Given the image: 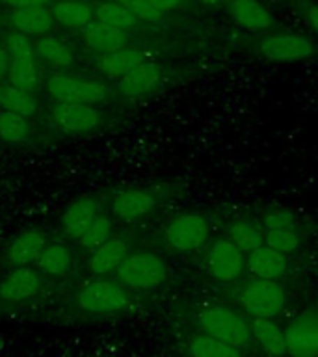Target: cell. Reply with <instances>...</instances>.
Wrapping results in <instances>:
<instances>
[{"mask_svg": "<svg viewBox=\"0 0 318 357\" xmlns=\"http://www.w3.org/2000/svg\"><path fill=\"white\" fill-rule=\"evenodd\" d=\"M36 47V54L45 60L47 63L54 67H69L73 63V50L67 43H63L61 39L54 38V36H47V38H41L38 43L33 45Z\"/></svg>", "mask_w": 318, "mask_h": 357, "instance_id": "cell-27", "label": "cell"}, {"mask_svg": "<svg viewBox=\"0 0 318 357\" xmlns=\"http://www.w3.org/2000/svg\"><path fill=\"white\" fill-rule=\"evenodd\" d=\"M229 13L240 26L251 32H261L272 26V15L259 0H231Z\"/></svg>", "mask_w": 318, "mask_h": 357, "instance_id": "cell-17", "label": "cell"}, {"mask_svg": "<svg viewBox=\"0 0 318 357\" xmlns=\"http://www.w3.org/2000/svg\"><path fill=\"white\" fill-rule=\"evenodd\" d=\"M245 268L257 279L278 281L287 272V255L279 253L278 250H273L270 245L262 244L248 253V257H245Z\"/></svg>", "mask_w": 318, "mask_h": 357, "instance_id": "cell-12", "label": "cell"}, {"mask_svg": "<svg viewBox=\"0 0 318 357\" xmlns=\"http://www.w3.org/2000/svg\"><path fill=\"white\" fill-rule=\"evenodd\" d=\"M128 305V294L123 287L110 281H93L78 292V307L86 312L110 314Z\"/></svg>", "mask_w": 318, "mask_h": 357, "instance_id": "cell-6", "label": "cell"}, {"mask_svg": "<svg viewBox=\"0 0 318 357\" xmlns=\"http://www.w3.org/2000/svg\"><path fill=\"white\" fill-rule=\"evenodd\" d=\"M97 201L93 197H80V199L73 201L71 205L67 206V211L63 212L61 218V225L66 229V233L69 236L80 238L84 231L93 223L97 218Z\"/></svg>", "mask_w": 318, "mask_h": 357, "instance_id": "cell-19", "label": "cell"}, {"mask_svg": "<svg viewBox=\"0 0 318 357\" xmlns=\"http://www.w3.org/2000/svg\"><path fill=\"white\" fill-rule=\"evenodd\" d=\"M162 67L155 61H144L142 66L119 78V91L127 97H139L160 82Z\"/></svg>", "mask_w": 318, "mask_h": 357, "instance_id": "cell-16", "label": "cell"}, {"mask_svg": "<svg viewBox=\"0 0 318 357\" xmlns=\"http://www.w3.org/2000/svg\"><path fill=\"white\" fill-rule=\"evenodd\" d=\"M227 236L244 253H250L255 248L264 244V233L257 225H253L250 222H244V220L231 223L227 227Z\"/></svg>", "mask_w": 318, "mask_h": 357, "instance_id": "cell-28", "label": "cell"}, {"mask_svg": "<svg viewBox=\"0 0 318 357\" xmlns=\"http://www.w3.org/2000/svg\"><path fill=\"white\" fill-rule=\"evenodd\" d=\"M41 289V278L36 270L19 266L0 283V298L6 301H26Z\"/></svg>", "mask_w": 318, "mask_h": 357, "instance_id": "cell-13", "label": "cell"}, {"mask_svg": "<svg viewBox=\"0 0 318 357\" xmlns=\"http://www.w3.org/2000/svg\"><path fill=\"white\" fill-rule=\"evenodd\" d=\"M0 105L4 106V110L15 112L24 117H30L36 112V99L32 91L11 82L0 84Z\"/></svg>", "mask_w": 318, "mask_h": 357, "instance_id": "cell-25", "label": "cell"}, {"mask_svg": "<svg viewBox=\"0 0 318 357\" xmlns=\"http://www.w3.org/2000/svg\"><path fill=\"white\" fill-rule=\"evenodd\" d=\"M145 61V54L138 49L123 47L114 52H106L100 56L99 69L110 78H121Z\"/></svg>", "mask_w": 318, "mask_h": 357, "instance_id": "cell-21", "label": "cell"}, {"mask_svg": "<svg viewBox=\"0 0 318 357\" xmlns=\"http://www.w3.org/2000/svg\"><path fill=\"white\" fill-rule=\"evenodd\" d=\"M95 15L100 22L117 28V30H125V32L136 26V22H138V19L119 2H103L95 11Z\"/></svg>", "mask_w": 318, "mask_h": 357, "instance_id": "cell-30", "label": "cell"}, {"mask_svg": "<svg viewBox=\"0 0 318 357\" xmlns=\"http://www.w3.org/2000/svg\"><path fill=\"white\" fill-rule=\"evenodd\" d=\"M117 275L127 287L149 290L160 287L167 278V264L162 257L151 251H138L128 255L117 268Z\"/></svg>", "mask_w": 318, "mask_h": 357, "instance_id": "cell-1", "label": "cell"}, {"mask_svg": "<svg viewBox=\"0 0 318 357\" xmlns=\"http://www.w3.org/2000/svg\"><path fill=\"white\" fill-rule=\"evenodd\" d=\"M244 266V251L229 238L216 240L206 253L209 272H211L212 278L223 281V283H231L234 279H238Z\"/></svg>", "mask_w": 318, "mask_h": 357, "instance_id": "cell-8", "label": "cell"}, {"mask_svg": "<svg viewBox=\"0 0 318 357\" xmlns=\"http://www.w3.org/2000/svg\"><path fill=\"white\" fill-rule=\"evenodd\" d=\"M49 93L60 102L73 105H97L108 97V89L97 80L56 75L47 82Z\"/></svg>", "mask_w": 318, "mask_h": 357, "instance_id": "cell-4", "label": "cell"}, {"mask_svg": "<svg viewBox=\"0 0 318 357\" xmlns=\"http://www.w3.org/2000/svg\"><path fill=\"white\" fill-rule=\"evenodd\" d=\"M199 324L206 335L236 346L240 350L253 339L250 324L227 307H209L199 314Z\"/></svg>", "mask_w": 318, "mask_h": 357, "instance_id": "cell-2", "label": "cell"}, {"mask_svg": "<svg viewBox=\"0 0 318 357\" xmlns=\"http://www.w3.org/2000/svg\"><path fill=\"white\" fill-rule=\"evenodd\" d=\"M128 257V245L123 238H108L105 244L95 248L89 259V268L99 275L110 273L121 266V262Z\"/></svg>", "mask_w": 318, "mask_h": 357, "instance_id": "cell-20", "label": "cell"}, {"mask_svg": "<svg viewBox=\"0 0 318 357\" xmlns=\"http://www.w3.org/2000/svg\"><path fill=\"white\" fill-rule=\"evenodd\" d=\"M54 21L67 28H86L93 19V10L82 0H61L52 8Z\"/></svg>", "mask_w": 318, "mask_h": 357, "instance_id": "cell-24", "label": "cell"}, {"mask_svg": "<svg viewBox=\"0 0 318 357\" xmlns=\"http://www.w3.org/2000/svg\"><path fill=\"white\" fill-rule=\"evenodd\" d=\"M26 117L15 112H0V139L6 144H22L28 138Z\"/></svg>", "mask_w": 318, "mask_h": 357, "instance_id": "cell-31", "label": "cell"}, {"mask_svg": "<svg viewBox=\"0 0 318 357\" xmlns=\"http://www.w3.org/2000/svg\"><path fill=\"white\" fill-rule=\"evenodd\" d=\"M123 4L138 21L158 22L162 19V11H158L149 0H117Z\"/></svg>", "mask_w": 318, "mask_h": 357, "instance_id": "cell-34", "label": "cell"}, {"mask_svg": "<svg viewBox=\"0 0 318 357\" xmlns=\"http://www.w3.org/2000/svg\"><path fill=\"white\" fill-rule=\"evenodd\" d=\"M82 36L84 41L91 49L99 50L103 54L123 49L128 43V36L125 30H117V28L108 26L100 21L89 22L88 26L82 28Z\"/></svg>", "mask_w": 318, "mask_h": 357, "instance_id": "cell-18", "label": "cell"}, {"mask_svg": "<svg viewBox=\"0 0 318 357\" xmlns=\"http://www.w3.org/2000/svg\"><path fill=\"white\" fill-rule=\"evenodd\" d=\"M238 300L253 318H273L283 311L287 294L278 281L255 279L242 289Z\"/></svg>", "mask_w": 318, "mask_h": 357, "instance_id": "cell-3", "label": "cell"}, {"mask_svg": "<svg viewBox=\"0 0 318 357\" xmlns=\"http://www.w3.org/2000/svg\"><path fill=\"white\" fill-rule=\"evenodd\" d=\"M264 244L278 250L283 255H290L300 248V234L296 227L268 229L264 231Z\"/></svg>", "mask_w": 318, "mask_h": 357, "instance_id": "cell-32", "label": "cell"}, {"mask_svg": "<svg viewBox=\"0 0 318 357\" xmlns=\"http://www.w3.org/2000/svg\"><path fill=\"white\" fill-rule=\"evenodd\" d=\"M149 2H151V4H153V6H155L156 10L162 11V13H164V11L175 10V8H177V6L181 4L183 0H149Z\"/></svg>", "mask_w": 318, "mask_h": 357, "instance_id": "cell-37", "label": "cell"}, {"mask_svg": "<svg viewBox=\"0 0 318 357\" xmlns=\"http://www.w3.org/2000/svg\"><path fill=\"white\" fill-rule=\"evenodd\" d=\"M262 227H264V231H268V229L298 227V225H296V218L292 212L278 208V211H270L266 216H264V220H262Z\"/></svg>", "mask_w": 318, "mask_h": 357, "instance_id": "cell-35", "label": "cell"}, {"mask_svg": "<svg viewBox=\"0 0 318 357\" xmlns=\"http://www.w3.org/2000/svg\"><path fill=\"white\" fill-rule=\"evenodd\" d=\"M315 317H317V320H318V298H317V311H315Z\"/></svg>", "mask_w": 318, "mask_h": 357, "instance_id": "cell-41", "label": "cell"}, {"mask_svg": "<svg viewBox=\"0 0 318 357\" xmlns=\"http://www.w3.org/2000/svg\"><path fill=\"white\" fill-rule=\"evenodd\" d=\"M261 54L270 61H301L315 54V45L309 38L300 33H273L259 45Z\"/></svg>", "mask_w": 318, "mask_h": 357, "instance_id": "cell-7", "label": "cell"}, {"mask_svg": "<svg viewBox=\"0 0 318 357\" xmlns=\"http://www.w3.org/2000/svg\"><path fill=\"white\" fill-rule=\"evenodd\" d=\"M8 50H10V82L24 89H33L38 84V66L33 58V45L26 33L15 32L8 36Z\"/></svg>", "mask_w": 318, "mask_h": 357, "instance_id": "cell-5", "label": "cell"}, {"mask_svg": "<svg viewBox=\"0 0 318 357\" xmlns=\"http://www.w3.org/2000/svg\"><path fill=\"white\" fill-rule=\"evenodd\" d=\"M307 21H309L312 30L318 33V4H312L307 8Z\"/></svg>", "mask_w": 318, "mask_h": 357, "instance_id": "cell-38", "label": "cell"}, {"mask_svg": "<svg viewBox=\"0 0 318 357\" xmlns=\"http://www.w3.org/2000/svg\"><path fill=\"white\" fill-rule=\"evenodd\" d=\"M190 357H242L240 348L211 337V335H195L188 346Z\"/></svg>", "mask_w": 318, "mask_h": 357, "instance_id": "cell-26", "label": "cell"}, {"mask_svg": "<svg viewBox=\"0 0 318 357\" xmlns=\"http://www.w3.org/2000/svg\"><path fill=\"white\" fill-rule=\"evenodd\" d=\"M201 2H205V4L209 6H218V4H222L223 0H201Z\"/></svg>", "mask_w": 318, "mask_h": 357, "instance_id": "cell-40", "label": "cell"}, {"mask_svg": "<svg viewBox=\"0 0 318 357\" xmlns=\"http://www.w3.org/2000/svg\"><path fill=\"white\" fill-rule=\"evenodd\" d=\"M287 333V351L292 357L318 356V320L315 312L290 324Z\"/></svg>", "mask_w": 318, "mask_h": 357, "instance_id": "cell-11", "label": "cell"}, {"mask_svg": "<svg viewBox=\"0 0 318 357\" xmlns=\"http://www.w3.org/2000/svg\"><path fill=\"white\" fill-rule=\"evenodd\" d=\"M52 119L58 128L69 134H86L99 127L100 114L91 105L61 102L52 110Z\"/></svg>", "mask_w": 318, "mask_h": 357, "instance_id": "cell-10", "label": "cell"}, {"mask_svg": "<svg viewBox=\"0 0 318 357\" xmlns=\"http://www.w3.org/2000/svg\"><path fill=\"white\" fill-rule=\"evenodd\" d=\"M8 71H10V56L0 47V80L8 75Z\"/></svg>", "mask_w": 318, "mask_h": 357, "instance_id": "cell-39", "label": "cell"}, {"mask_svg": "<svg viewBox=\"0 0 318 357\" xmlns=\"http://www.w3.org/2000/svg\"><path fill=\"white\" fill-rule=\"evenodd\" d=\"M71 253L60 244L45 245L38 257V266L49 275H63L71 268Z\"/></svg>", "mask_w": 318, "mask_h": 357, "instance_id": "cell-29", "label": "cell"}, {"mask_svg": "<svg viewBox=\"0 0 318 357\" xmlns=\"http://www.w3.org/2000/svg\"><path fill=\"white\" fill-rule=\"evenodd\" d=\"M155 197L144 190H121L112 199V211L117 218L134 222L147 216L155 208Z\"/></svg>", "mask_w": 318, "mask_h": 357, "instance_id": "cell-14", "label": "cell"}, {"mask_svg": "<svg viewBox=\"0 0 318 357\" xmlns=\"http://www.w3.org/2000/svg\"><path fill=\"white\" fill-rule=\"evenodd\" d=\"M4 4L11 6V8H32V6H47L50 4L52 0H0Z\"/></svg>", "mask_w": 318, "mask_h": 357, "instance_id": "cell-36", "label": "cell"}, {"mask_svg": "<svg viewBox=\"0 0 318 357\" xmlns=\"http://www.w3.org/2000/svg\"><path fill=\"white\" fill-rule=\"evenodd\" d=\"M110 236L112 222L105 216H97L93 220V223H91V225L84 231L82 236H80V244H82L84 248H91V250H95V248H99L100 244H105Z\"/></svg>", "mask_w": 318, "mask_h": 357, "instance_id": "cell-33", "label": "cell"}, {"mask_svg": "<svg viewBox=\"0 0 318 357\" xmlns=\"http://www.w3.org/2000/svg\"><path fill=\"white\" fill-rule=\"evenodd\" d=\"M11 24L17 32L30 36H43L54 24L52 10L47 6H32V8H17L11 13Z\"/></svg>", "mask_w": 318, "mask_h": 357, "instance_id": "cell-15", "label": "cell"}, {"mask_svg": "<svg viewBox=\"0 0 318 357\" xmlns=\"http://www.w3.org/2000/svg\"><path fill=\"white\" fill-rule=\"evenodd\" d=\"M45 248V234L39 231H26L19 234L8 251V261L15 266H28L30 262L38 261L39 253Z\"/></svg>", "mask_w": 318, "mask_h": 357, "instance_id": "cell-23", "label": "cell"}, {"mask_svg": "<svg viewBox=\"0 0 318 357\" xmlns=\"http://www.w3.org/2000/svg\"><path fill=\"white\" fill-rule=\"evenodd\" d=\"M250 326L251 335L268 354H272V356L287 354V333L278 324L272 322V318H253Z\"/></svg>", "mask_w": 318, "mask_h": 357, "instance_id": "cell-22", "label": "cell"}, {"mask_svg": "<svg viewBox=\"0 0 318 357\" xmlns=\"http://www.w3.org/2000/svg\"><path fill=\"white\" fill-rule=\"evenodd\" d=\"M209 222L205 216L190 212L175 218L166 231V238L173 250L177 251H194L205 244L209 238Z\"/></svg>", "mask_w": 318, "mask_h": 357, "instance_id": "cell-9", "label": "cell"}]
</instances>
